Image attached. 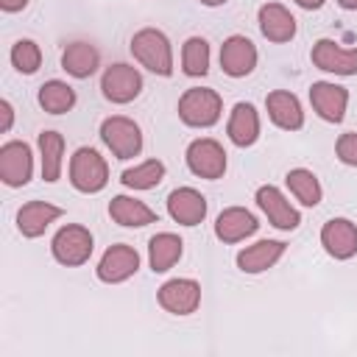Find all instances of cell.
<instances>
[{
	"mask_svg": "<svg viewBox=\"0 0 357 357\" xmlns=\"http://www.w3.org/2000/svg\"><path fill=\"white\" fill-rule=\"evenodd\" d=\"M284 184H287L290 195H293L301 206H318V204H321L324 190H321V181H318V176H315L312 170H307V167H293V170H287Z\"/></svg>",
	"mask_w": 357,
	"mask_h": 357,
	"instance_id": "27",
	"label": "cell"
},
{
	"mask_svg": "<svg viewBox=\"0 0 357 357\" xmlns=\"http://www.w3.org/2000/svg\"><path fill=\"white\" fill-rule=\"evenodd\" d=\"M162 178H165V165L159 159H145V162L123 170V176H120V181L128 190H153Z\"/></svg>",
	"mask_w": 357,
	"mask_h": 357,
	"instance_id": "29",
	"label": "cell"
},
{
	"mask_svg": "<svg viewBox=\"0 0 357 357\" xmlns=\"http://www.w3.org/2000/svg\"><path fill=\"white\" fill-rule=\"evenodd\" d=\"M131 56L153 75H173V47L159 28H142L131 36Z\"/></svg>",
	"mask_w": 357,
	"mask_h": 357,
	"instance_id": "1",
	"label": "cell"
},
{
	"mask_svg": "<svg viewBox=\"0 0 357 357\" xmlns=\"http://www.w3.org/2000/svg\"><path fill=\"white\" fill-rule=\"evenodd\" d=\"M167 215L178 226H198L206 218V198L195 187H176L167 195Z\"/></svg>",
	"mask_w": 357,
	"mask_h": 357,
	"instance_id": "16",
	"label": "cell"
},
{
	"mask_svg": "<svg viewBox=\"0 0 357 357\" xmlns=\"http://www.w3.org/2000/svg\"><path fill=\"white\" fill-rule=\"evenodd\" d=\"M181 70L190 78H201L209 73V42L204 36H190L181 47Z\"/></svg>",
	"mask_w": 357,
	"mask_h": 357,
	"instance_id": "30",
	"label": "cell"
},
{
	"mask_svg": "<svg viewBox=\"0 0 357 357\" xmlns=\"http://www.w3.org/2000/svg\"><path fill=\"white\" fill-rule=\"evenodd\" d=\"M33 176V153L28 142L11 139L0 148V178L6 187H25Z\"/></svg>",
	"mask_w": 357,
	"mask_h": 357,
	"instance_id": "9",
	"label": "cell"
},
{
	"mask_svg": "<svg viewBox=\"0 0 357 357\" xmlns=\"http://www.w3.org/2000/svg\"><path fill=\"white\" fill-rule=\"evenodd\" d=\"M321 245L332 259H351L357 254V223L349 218H329L321 226Z\"/></svg>",
	"mask_w": 357,
	"mask_h": 357,
	"instance_id": "13",
	"label": "cell"
},
{
	"mask_svg": "<svg viewBox=\"0 0 357 357\" xmlns=\"http://www.w3.org/2000/svg\"><path fill=\"white\" fill-rule=\"evenodd\" d=\"M220 114H223V100L215 89L190 86L178 98V117L190 128H209L220 120Z\"/></svg>",
	"mask_w": 357,
	"mask_h": 357,
	"instance_id": "2",
	"label": "cell"
},
{
	"mask_svg": "<svg viewBox=\"0 0 357 357\" xmlns=\"http://www.w3.org/2000/svg\"><path fill=\"white\" fill-rule=\"evenodd\" d=\"M25 6H28V0H0V8H3V11H8V14L22 11Z\"/></svg>",
	"mask_w": 357,
	"mask_h": 357,
	"instance_id": "34",
	"label": "cell"
},
{
	"mask_svg": "<svg viewBox=\"0 0 357 357\" xmlns=\"http://www.w3.org/2000/svg\"><path fill=\"white\" fill-rule=\"evenodd\" d=\"M156 301L162 310H167L170 315H190L198 310L201 304V284L195 279H167L159 290H156Z\"/></svg>",
	"mask_w": 357,
	"mask_h": 357,
	"instance_id": "11",
	"label": "cell"
},
{
	"mask_svg": "<svg viewBox=\"0 0 357 357\" xmlns=\"http://www.w3.org/2000/svg\"><path fill=\"white\" fill-rule=\"evenodd\" d=\"M254 201H257V206L262 209V215L268 218L271 226H276V229H282V231H293V229H298V223H301V212L287 201V195H284L279 187H273V184H262V187L257 190Z\"/></svg>",
	"mask_w": 357,
	"mask_h": 357,
	"instance_id": "8",
	"label": "cell"
},
{
	"mask_svg": "<svg viewBox=\"0 0 357 357\" xmlns=\"http://www.w3.org/2000/svg\"><path fill=\"white\" fill-rule=\"evenodd\" d=\"M100 139L114 159H134L142 151V131L131 117L112 114L100 123Z\"/></svg>",
	"mask_w": 357,
	"mask_h": 357,
	"instance_id": "5",
	"label": "cell"
},
{
	"mask_svg": "<svg viewBox=\"0 0 357 357\" xmlns=\"http://www.w3.org/2000/svg\"><path fill=\"white\" fill-rule=\"evenodd\" d=\"M318 70L332 75H357V47H340L335 39H318L310 50Z\"/></svg>",
	"mask_w": 357,
	"mask_h": 357,
	"instance_id": "12",
	"label": "cell"
},
{
	"mask_svg": "<svg viewBox=\"0 0 357 357\" xmlns=\"http://www.w3.org/2000/svg\"><path fill=\"white\" fill-rule=\"evenodd\" d=\"M226 134L237 148H248L259 139V112L251 103H237L229 114Z\"/></svg>",
	"mask_w": 357,
	"mask_h": 357,
	"instance_id": "22",
	"label": "cell"
},
{
	"mask_svg": "<svg viewBox=\"0 0 357 357\" xmlns=\"http://www.w3.org/2000/svg\"><path fill=\"white\" fill-rule=\"evenodd\" d=\"M100 64V53L89 42H70L61 53V70L73 78H89Z\"/></svg>",
	"mask_w": 357,
	"mask_h": 357,
	"instance_id": "25",
	"label": "cell"
},
{
	"mask_svg": "<svg viewBox=\"0 0 357 357\" xmlns=\"http://www.w3.org/2000/svg\"><path fill=\"white\" fill-rule=\"evenodd\" d=\"M11 64H14V70L22 73V75H33V73L39 70V64H42V50H39V45H36L33 39H17V42L11 45Z\"/></svg>",
	"mask_w": 357,
	"mask_h": 357,
	"instance_id": "31",
	"label": "cell"
},
{
	"mask_svg": "<svg viewBox=\"0 0 357 357\" xmlns=\"http://www.w3.org/2000/svg\"><path fill=\"white\" fill-rule=\"evenodd\" d=\"M259 229V220L245 206H229L215 220V237L220 243H240Z\"/></svg>",
	"mask_w": 357,
	"mask_h": 357,
	"instance_id": "18",
	"label": "cell"
},
{
	"mask_svg": "<svg viewBox=\"0 0 357 357\" xmlns=\"http://www.w3.org/2000/svg\"><path fill=\"white\" fill-rule=\"evenodd\" d=\"M265 109L273 126L284 128V131H298L304 126V109L298 103V98L287 89H273L265 98Z\"/></svg>",
	"mask_w": 357,
	"mask_h": 357,
	"instance_id": "19",
	"label": "cell"
},
{
	"mask_svg": "<svg viewBox=\"0 0 357 357\" xmlns=\"http://www.w3.org/2000/svg\"><path fill=\"white\" fill-rule=\"evenodd\" d=\"M139 271V254L134 245H126V243H117V245H109L95 268L98 279L106 282V284H120L126 279H131L134 273Z\"/></svg>",
	"mask_w": 357,
	"mask_h": 357,
	"instance_id": "10",
	"label": "cell"
},
{
	"mask_svg": "<svg viewBox=\"0 0 357 357\" xmlns=\"http://www.w3.org/2000/svg\"><path fill=\"white\" fill-rule=\"evenodd\" d=\"M61 215H64V212H61V206H56V204H47V201H28V204H22L20 212H17V229H20L22 237H31V240H33V237L45 234L47 226L56 223Z\"/></svg>",
	"mask_w": 357,
	"mask_h": 357,
	"instance_id": "20",
	"label": "cell"
},
{
	"mask_svg": "<svg viewBox=\"0 0 357 357\" xmlns=\"http://www.w3.org/2000/svg\"><path fill=\"white\" fill-rule=\"evenodd\" d=\"M310 103L315 109V114L326 123H340L346 117V106H349V89L332 81H315L310 86Z\"/></svg>",
	"mask_w": 357,
	"mask_h": 357,
	"instance_id": "15",
	"label": "cell"
},
{
	"mask_svg": "<svg viewBox=\"0 0 357 357\" xmlns=\"http://www.w3.org/2000/svg\"><path fill=\"white\" fill-rule=\"evenodd\" d=\"M92 248H95V240H92V231L81 223H67L61 226L53 240H50V254L59 265L64 268H78L84 262H89L92 257Z\"/></svg>",
	"mask_w": 357,
	"mask_h": 357,
	"instance_id": "3",
	"label": "cell"
},
{
	"mask_svg": "<svg viewBox=\"0 0 357 357\" xmlns=\"http://www.w3.org/2000/svg\"><path fill=\"white\" fill-rule=\"evenodd\" d=\"M257 22L268 42L282 45L296 36V17L282 3H262L257 11Z\"/></svg>",
	"mask_w": 357,
	"mask_h": 357,
	"instance_id": "17",
	"label": "cell"
},
{
	"mask_svg": "<svg viewBox=\"0 0 357 357\" xmlns=\"http://www.w3.org/2000/svg\"><path fill=\"white\" fill-rule=\"evenodd\" d=\"M11 126H14V106L8 100H0V131L6 134L11 131Z\"/></svg>",
	"mask_w": 357,
	"mask_h": 357,
	"instance_id": "33",
	"label": "cell"
},
{
	"mask_svg": "<svg viewBox=\"0 0 357 357\" xmlns=\"http://www.w3.org/2000/svg\"><path fill=\"white\" fill-rule=\"evenodd\" d=\"M335 153H337V159H340L343 165L357 167V131L340 134L337 142H335Z\"/></svg>",
	"mask_w": 357,
	"mask_h": 357,
	"instance_id": "32",
	"label": "cell"
},
{
	"mask_svg": "<svg viewBox=\"0 0 357 357\" xmlns=\"http://www.w3.org/2000/svg\"><path fill=\"white\" fill-rule=\"evenodd\" d=\"M184 159H187L190 173L198 176V178L215 181V178H223V173H226V151H223V145H220L218 139H212V137H198V139H192V142L187 145Z\"/></svg>",
	"mask_w": 357,
	"mask_h": 357,
	"instance_id": "6",
	"label": "cell"
},
{
	"mask_svg": "<svg viewBox=\"0 0 357 357\" xmlns=\"http://www.w3.org/2000/svg\"><path fill=\"white\" fill-rule=\"evenodd\" d=\"M109 218L126 229H142L148 223H156V212L145 201H137L131 195H114L109 201Z\"/></svg>",
	"mask_w": 357,
	"mask_h": 357,
	"instance_id": "23",
	"label": "cell"
},
{
	"mask_svg": "<svg viewBox=\"0 0 357 357\" xmlns=\"http://www.w3.org/2000/svg\"><path fill=\"white\" fill-rule=\"evenodd\" d=\"M184 243L173 231H159L148 240V262L153 273H167L178 259H181Z\"/></svg>",
	"mask_w": 357,
	"mask_h": 357,
	"instance_id": "24",
	"label": "cell"
},
{
	"mask_svg": "<svg viewBox=\"0 0 357 357\" xmlns=\"http://www.w3.org/2000/svg\"><path fill=\"white\" fill-rule=\"evenodd\" d=\"M220 67L229 78H245L254 73L257 67V47L248 36H229L223 45H220Z\"/></svg>",
	"mask_w": 357,
	"mask_h": 357,
	"instance_id": "14",
	"label": "cell"
},
{
	"mask_svg": "<svg viewBox=\"0 0 357 357\" xmlns=\"http://www.w3.org/2000/svg\"><path fill=\"white\" fill-rule=\"evenodd\" d=\"M39 106L47 112V114H64L75 106V89L67 84V81H59V78H50L39 86V95H36Z\"/></svg>",
	"mask_w": 357,
	"mask_h": 357,
	"instance_id": "28",
	"label": "cell"
},
{
	"mask_svg": "<svg viewBox=\"0 0 357 357\" xmlns=\"http://www.w3.org/2000/svg\"><path fill=\"white\" fill-rule=\"evenodd\" d=\"M39 159H42V178L47 184L59 181L64 167V137L59 131L39 134Z\"/></svg>",
	"mask_w": 357,
	"mask_h": 357,
	"instance_id": "26",
	"label": "cell"
},
{
	"mask_svg": "<svg viewBox=\"0 0 357 357\" xmlns=\"http://www.w3.org/2000/svg\"><path fill=\"white\" fill-rule=\"evenodd\" d=\"M100 92L112 103H131L142 92V75L131 64H123V61L109 64L100 75Z\"/></svg>",
	"mask_w": 357,
	"mask_h": 357,
	"instance_id": "7",
	"label": "cell"
},
{
	"mask_svg": "<svg viewBox=\"0 0 357 357\" xmlns=\"http://www.w3.org/2000/svg\"><path fill=\"white\" fill-rule=\"evenodd\" d=\"M340 3V8H346V11H357V0H337Z\"/></svg>",
	"mask_w": 357,
	"mask_h": 357,
	"instance_id": "36",
	"label": "cell"
},
{
	"mask_svg": "<svg viewBox=\"0 0 357 357\" xmlns=\"http://www.w3.org/2000/svg\"><path fill=\"white\" fill-rule=\"evenodd\" d=\"M296 6H301V8H307V11H315V8H321L326 0H293Z\"/></svg>",
	"mask_w": 357,
	"mask_h": 357,
	"instance_id": "35",
	"label": "cell"
},
{
	"mask_svg": "<svg viewBox=\"0 0 357 357\" xmlns=\"http://www.w3.org/2000/svg\"><path fill=\"white\" fill-rule=\"evenodd\" d=\"M70 184L78 192H100L109 184V165L95 148H78L70 156Z\"/></svg>",
	"mask_w": 357,
	"mask_h": 357,
	"instance_id": "4",
	"label": "cell"
},
{
	"mask_svg": "<svg viewBox=\"0 0 357 357\" xmlns=\"http://www.w3.org/2000/svg\"><path fill=\"white\" fill-rule=\"evenodd\" d=\"M201 6H209V8H215V6H223L226 0H198Z\"/></svg>",
	"mask_w": 357,
	"mask_h": 357,
	"instance_id": "37",
	"label": "cell"
},
{
	"mask_svg": "<svg viewBox=\"0 0 357 357\" xmlns=\"http://www.w3.org/2000/svg\"><path fill=\"white\" fill-rule=\"evenodd\" d=\"M284 251H287V245L282 240H259L254 245H245L237 254V268L243 273H265L284 257Z\"/></svg>",
	"mask_w": 357,
	"mask_h": 357,
	"instance_id": "21",
	"label": "cell"
}]
</instances>
